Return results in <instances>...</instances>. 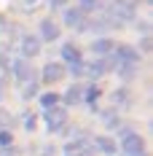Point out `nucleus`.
Returning <instances> with one entry per match:
<instances>
[{
  "instance_id": "obj_1",
  "label": "nucleus",
  "mask_w": 153,
  "mask_h": 156,
  "mask_svg": "<svg viewBox=\"0 0 153 156\" xmlns=\"http://www.w3.org/2000/svg\"><path fill=\"white\" fill-rule=\"evenodd\" d=\"M43 124L48 126V132H59V129H64V124H67V110L64 108H51L43 113Z\"/></svg>"
},
{
  "instance_id": "obj_2",
  "label": "nucleus",
  "mask_w": 153,
  "mask_h": 156,
  "mask_svg": "<svg viewBox=\"0 0 153 156\" xmlns=\"http://www.w3.org/2000/svg\"><path fill=\"white\" fill-rule=\"evenodd\" d=\"M123 154L126 156H145V137L137 135V132H129L123 135Z\"/></svg>"
},
{
  "instance_id": "obj_3",
  "label": "nucleus",
  "mask_w": 153,
  "mask_h": 156,
  "mask_svg": "<svg viewBox=\"0 0 153 156\" xmlns=\"http://www.w3.org/2000/svg\"><path fill=\"white\" fill-rule=\"evenodd\" d=\"M67 76V67L62 62H46L43 65V70H40V78H43V83H57V81H64Z\"/></svg>"
},
{
  "instance_id": "obj_4",
  "label": "nucleus",
  "mask_w": 153,
  "mask_h": 156,
  "mask_svg": "<svg viewBox=\"0 0 153 156\" xmlns=\"http://www.w3.org/2000/svg\"><path fill=\"white\" fill-rule=\"evenodd\" d=\"M19 51H22L24 59L38 57V54H40V38H38V35H22V38H19Z\"/></svg>"
},
{
  "instance_id": "obj_5",
  "label": "nucleus",
  "mask_w": 153,
  "mask_h": 156,
  "mask_svg": "<svg viewBox=\"0 0 153 156\" xmlns=\"http://www.w3.org/2000/svg\"><path fill=\"white\" fill-rule=\"evenodd\" d=\"M62 35V27L57 19H51V16H46V19H40V43L43 41H57Z\"/></svg>"
},
{
  "instance_id": "obj_6",
  "label": "nucleus",
  "mask_w": 153,
  "mask_h": 156,
  "mask_svg": "<svg viewBox=\"0 0 153 156\" xmlns=\"http://www.w3.org/2000/svg\"><path fill=\"white\" fill-rule=\"evenodd\" d=\"M59 100H64V105H81V102L86 100V83H73V86H67L64 97H59Z\"/></svg>"
},
{
  "instance_id": "obj_7",
  "label": "nucleus",
  "mask_w": 153,
  "mask_h": 156,
  "mask_svg": "<svg viewBox=\"0 0 153 156\" xmlns=\"http://www.w3.org/2000/svg\"><path fill=\"white\" fill-rule=\"evenodd\" d=\"M113 51H116V62H121V65H137L140 62V51L134 46H116Z\"/></svg>"
},
{
  "instance_id": "obj_8",
  "label": "nucleus",
  "mask_w": 153,
  "mask_h": 156,
  "mask_svg": "<svg viewBox=\"0 0 153 156\" xmlns=\"http://www.w3.org/2000/svg\"><path fill=\"white\" fill-rule=\"evenodd\" d=\"M64 24H67V27H78V30H83V27H86L83 8H64Z\"/></svg>"
},
{
  "instance_id": "obj_9",
  "label": "nucleus",
  "mask_w": 153,
  "mask_h": 156,
  "mask_svg": "<svg viewBox=\"0 0 153 156\" xmlns=\"http://www.w3.org/2000/svg\"><path fill=\"white\" fill-rule=\"evenodd\" d=\"M62 59L75 67V65L83 62V54H81V48H78L75 43H64V46H62ZM67 65H64V67H67Z\"/></svg>"
},
{
  "instance_id": "obj_10",
  "label": "nucleus",
  "mask_w": 153,
  "mask_h": 156,
  "mask_svg": "<svg viewBox=\"0 0 153 156\" xmlns=\"http://www.w3.org/2000/svg\"><path fill=\"white\" fill-rule=\"evenodd\" d=\"M94 143H97V148H99L102 154H107V156H113L116 151H118V145H116V140H113V137H105V135L94 137Z\"/></svg>"
},
{
  "instance_id": "obj_11",
  "label": "nucleus",
  "mask_w": 153,
  "mask_h": 156,
  "mask_svg": "<svg viewBox=\"0 0 153 156\" xmlns=\"http://www.w3.org/2000/svg\"><path fill=\"white\" fill-rule=\"evenodd\" d=\"M92 48L99 54V57H110V51L116 48V43H113L110 38H97V41L92 43Z\"/></svg>"
},
{
  "instance_id": "obj_12",
  "label": "nucleus",
  "mask_w": 153,
  "mask_h": 156,
  "mask_svg": "<svg viewBox=\"0 0 153 156\" xmlns=\"http://www.w3.org/2000/svg\"><path fill=\"white\" fill-rule=\"evenodd\" d=\"M14 73H16V78H19V83H27V81H32V70H30V65H27V59L16 62V65H14Z\"/></svg>"
},
{
  "instance_id": "obj_13",
  "label": "nucleus",
  "mask_w": 153,
  "mask_h": 156,
  "mask_svg": "<svg viewBox=\"0 0 153 156\" xmlns=\"http://www.w3.org/2000/svg\"><path fill=\"white\" fill-rule=\"evenodd\" d=\"M57 102H59V94L48 92V94H40V105H43V110H51L57 108Z\"/></svg>"
},
{
  "instance_id": "obj_14",
  "label": "nucleus",
  "mask_w": 153,
  "mask_h": 156,
  "mask_svg": "<svg viewBox=\"0 0 153 156\" xmlns=\"http://www.w3.org/2000/svg\"><path fill=\"white\" fill-rule=\"evenodd\" d=\"M35 92H38V81H27V83H22V97H24V100L35 97Z\"/></svg>"
},
{
  "instance_id": "obj_15",
  "label": "nucleus",
  "mask_w": 153,
  "mask_h": 156,
  "mask_svg": "<svg viewBox=\"0 0 153 156\" xmlns=\"http://www.w3.org/2000/svg\"><path fill=\"white\" fill-rule=\"evenodd\" d=\"M102 121H105L107 129H116V126L121 124V121H118V116H116V110H110V113H102Z\"/></svg>"
},
{
  "instance_id": "obj_16",
  "label": "nucleus",
  "mask_w": 153,
  "mask_h": 156,
  "mask_svg": "<svg viewBox=\"0 0 153 156\" xmlns=\"http://www.w3.org/2000/svg\"><path fill=\"white\" fill-rule=\"evenodd\" d=\"M110 100H113L116 105H126V102H129V92H126V89H118V92L110 94Z\"/></svg>"
},
{
  "instance_id": "obj_17",
  "label": "nucleus",
  "mask_w": 153,
  "mask_h": 156,
  "mask_svg": "<svg viewBox=\"0 0 153 156\" xmlns=\"http://www.w3.org/2000/svg\"><path fill=\"white\" fill-rule=\"evenodd\" d=\"M8 126H11V113L5 108H0V132H5Z\"/></svg>"
},
{
  "instance_id": "obj_18",
  "label": "nucleus",
  "mask_w": 153,
  "mask_h": 156,
  "mask_svg": "<svg viewBox=\"0 0 153 156\" xmlns=\"http://www.w3.org/2000/svg\"><path fill=\"white\" fill-rule=\"evenodd\" d=\"M40 3H43V0H19V5H22L24 11H35Z\"/></svg>"
},
{
  "instance_id": "obj_19",
  "label": "nucleus",
  "mask_w": 153,
  "mask_h": 156,
  "mask_svg": "<svg viewBox=\"0 0 153 156\" xmlns=\"http://www.w3.org/2000/svg\"><path fill=\"white\" fill-rule=\"evenodd\" d=\"M0 156H22V151L16 145H5V148H0Z\"/></svg>"
},
{
  "instance_id": "obj_20",
  "label": "nucleus",
  "mask_w": 153,
  "mask_h": 156,
  "mask_svg": "<svg viewBox=\"0 0 153 156\" xmlns=\"http://www.w3.org/2000/svg\"><path fill=\"white\" fill-rule=\"evenodd\" d=\"M5 145H14V137H11V132L5 129V132H0V148H5Z\"/></svg>"
},
{
  "instance_id": "obj_21",
  "label": "nucleus",
  "mask_w": 153,
  "mask_h": 156,
  "mask_svg": "<svg viewBox=\"0 0 153 156\" xmlns=\"http://www.w3.org/2000/svg\"><path fill=\"white\" fill-rule=\"evenodd\" d=\"M24 126H27V129H35V116H32V113L24 116Z\"/></svg>"
},
{
  "instance_id": "obj_22",
  "label": "nucleus",
  "mask_w": 153,
  "mask_h": 156,
  "mask_svg": "<svg viewBox=\"0 0 153 156\" xmlns=\"http://www.w3.org/2000/svg\"><path fill=\"white\" fill-rule=\"evenodd\" d=\"M64 3H67V0H51V5H57V8H62Z\"/></svg>"
},
{
  "instance_id": "obj_23",
  "label": "nucleus",
  "mask_w": 153,
  "mask_h": 156,
  "mask_svg": "<svg viewBox=\"0 0 153 156\" xmlns=\"http://www.w3.org/2000/svg\"><path fill=\"white\" fill-rule=\"evenodd\" d=\"M70 156H83V154H70Z\"/></svg>"
}]
</instances>
